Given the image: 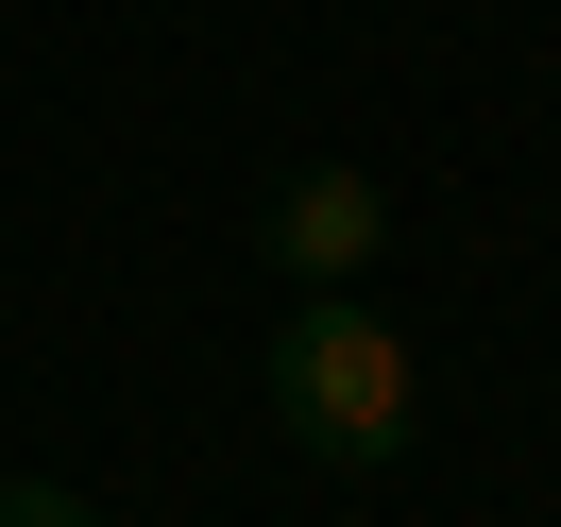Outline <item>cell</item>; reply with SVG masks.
<instances>
[{"mask_svg": "<svg viewBox=\"0 0 561 527\" xmlns=\"http://www.w3.org/2000/svg\"><path fill=\"white\" fill-rule=\"evenodd\" d=\"M273 425H289L307 459H341V477L409 459L425 375H409V341H391V307H357V289H307V307L273 323Z\"/></svg>", "mask_w": 561, "mask_h": 527, "instance_id": "1", "label": "cell"}, {"mask_svg": "<svg viewBox=\"0 0 561 527\" xmlns=\"http://www.w3.org/2000/svg\"><path fill=\"white\" fill-rule=\"evenodd\" d=\"M375 255H391V187H375V171H341V153H307V171L273 187V273L341 289V273H375Z\"/></svg>", "mask_w": 561, "mask_h": 527, "instance_id": "2", "label": "cell"}, {"mask_svg": "<svg viewBox=\"0 0 561 527\" xmlns=\"http://www.w3.org/2000/svg\"><path fill=\"white\" fill-rule=\"evenodd\" d=\"M0 527H103V511H85L69 477H0Z\"/></svg>", "mask_w": 561, "mask_h": 527, "instance_id": "3", "label": "cell"}]
</instances>
